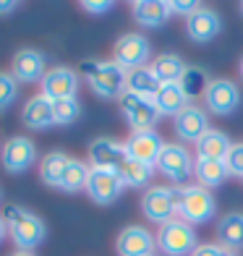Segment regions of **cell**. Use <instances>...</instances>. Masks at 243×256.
<instances>
[{
    "mask_svg": "<svg viewBox=\"0 0 243 256\" xmlns=\"http://www.w3.org/2000/svg\"><path fill=\"white\" fill-rule=\"evenodd\" d=\"M3 220L8 225V236L14 238V243L18 246V251H32L48 238V228H44L42 217H37L29 209L18 206V204H8Z\"/></svg>",
    "mask_w": 243,
    "mask_h": 256,
    "instance_id": "6da1fadb",
    "label": "cell"
},
{
    "mask_svg": "<svg viewBox=\"0 0 243 256\" xmlns=\"http://www.w3.org/2000/svg\"><path fill=\"white\" fill-rule=\"evenodd\" d=\"M81 74L89 81L92 92L102 100H118L126 92V78L128 71L120 68L115 60H84Z\"/></svg>",
    "mask_w": 243,
    "mask_h": 256,
    "instance_id": "7a4b0ae2",
    "label": "cell"
},
{
    "mask_svg": "<svg viewBox=\"0 0 243 256\" xmlns=\"http://www.w3.org/2000/svg\"><path fill=\"white\" fill-rule=\"evenodd\" d=\"M178 202V220L188 225H204L210 222L217 212V202L210 188L204 186H172Z\"/></svg>",
    "mask_w": 243,
    "mask_h": 256,
    "instance_id": "3957f363",
    "label": "cell"
},
{
    "mask_svg": "<svg viewBox=\"0 0 243 256\" xmlns=\"http://www.w3.org/2000/svg\"><path fill=\"white\" fill-rule=\"evenodd\" d=\"M196 246H199V240H196L194 225L183 222L178 217L162 225L157 232V248L165 256H191Z\"/></svg>",
    "mask_w": 243,
    "mask_h": 256,
    "instance_id": "277c9868",
    "label": "cell"
},
{
    "mask_svg": "<svg viewBox=\"0 0 243 256\" xmlns=\"http://www.w3.org/2000/svg\"><path fill=\"white\" fill-rule=\"evenodd\" d=\"M142 212L149 222L154 225H168L170 220H176L178 214V202H176V191L168 186H152L146 188L142 196Z\"/></svg>",
    "mask_w": 243,
    "mask_h": 256,
    "instance_id": "5b68a950",
    "label": "cell"
},
{
    "mask_svg": "<svg viewBox=\"0 0 243 256\" xmlns=\"http://www.w3.org/2000/svg\"><path fill=\"white\" fill-rule=\"evenodd\" d=\"M118 104H120L123 118L128 120V126L134 128V131H152V128L157 126V120H160V110H157L154 100L123 92V94L118 97Z\"/></svg>",
    "mask_w": 243,
    "mask_h": 256,
    "instance_id": "8992f818",
    "label": "cell"
},
{
    "mask_svg": "<svg viewBox=\"0 0 243 256\" xmlns=\"http://www.w3.org/2000/svg\"><path fill=\"white\" fill-rule=\"evenodd\" d=\"M154 170H160L162 176L172 180L176 186H183L194 176V157L183 144H165Z\"/></svg>",
    "mask_w": 243,
    "mask_h": 256,
    "instance_id": "52a82bcc",
    "label": "cell"
},
{
    "mask_svg": "<svg viewBox=\"0 0 243 256\" xmlns=\"http://www.w3.org/2000/svg\"><path fill=\"white\" fill-rule=\"evenodd\" d=\"M42 86V97H48L50 102L58 100H76L78 94V74L68 66H55L48 68L44 78L40 81Z\"/></svg>",
    "mask_w": 243,
    "mask_h": 256,
    "instance_id": "ba28073f",
    "label": "cell"
},
{
    "mask_svg": "<svg viewBox=\"0 0 243 256\" xmlns=\"http://www.w3.org/2000/svg\"><path fill=\"white\" fill-rule=\"evenodd\" d=\"M123 180L118 176V170H105V168H92L89 180H86V194L94 204L108 206L123 194Z\"/></svg>",
    "mask_w": 243,
    "mask_h": 256,
    "instance_id": "9c48e42d",
    "label": "cell"
},
{
    "mask_svg": "<svg viewBox=\"0 0 243 256\" xmlns=\"http://www.w3.org/2000/svg\"><path fill=\"white\" fill-rule=\"evenodd\" d=\"M204 102L214 115H233L240 104V89L230 78H212L204 92Z\"/></svg>",
    "mask_w": 243,
    "mask_h": 256,
    "instance_id": "30bf717a",
    "label": "cell"
},
{
    "mask_svg": "<svg viewBox=\"0 0 243 256\" xmlns=\"http://www.w3.org/2000/svg\"><path fill=\"white\" fill-rule=\"evenodd\" d=\"M149 55H152V44H149L146 37H142V34H123V37L115 42V58L112 60L120 68H126V71H136V68H144Z\"/></svg>",
    "mask_w": 243,
    "mask_h": 256,
    "instance_id": "8fae6325",
    "label": "cell"
},
{
    "mask_svg": "<svg viewBox=\"0 0 243 256\" xmlns=\"http://www.w3.org/2000/svg\"><path fill=\"white\" fill-rule=\"evenodd\" d=\"M165 149V138H162L154 128L152 131H134L126 138V157L144 162V165H157V160Z\"/></svg>",
    "mask_w": 243,
    "mask_h": 256,
    "instance_id": "7c38bea8",
    "label": "cell"
},
{
    "mask_svg": "<svg viewBox=\"0 0 243 256\" xmlns=\"http://www.w3.org/2000/svg\"><path fill=\"white\" fill-rule=\"evenodd\" d=\"M154 248H157V236H152L142 225L123 228L115 238L118 256H154Z\"/></svg>",
    "mask_w": 243,
    "mask_h": 256,
    "instance_id": "4fadbf2b",
    "label": "cell"
},
{
    "mask_svg": "<svg viewBox=\"0 0 243 256\" xmlns=\"http://www.w3.org/2000/svg\"><path fill=\"white\" fill-rule=\"evenodd\" d=\"M0 162L8 172H26L37 162V144L26 136L8 138L3 152H0Z\"/></svg>",
    "mask_w": 243,
    "mask_h": 256,
    "instance_id": "5bb4252c",
    "label": "cell"
},
{
    "mask_svg": "<svg viewBox=\"0 0 243 256\" xmlns=\"http://www.w3.org/2000/svg\"><path fill=\"white\" fill-rule=\"evenodd\" d=\"M89 162L92 168H105V170H118L126 162V142L118 138L100 136L89 144Z\"/></svg>",
    "mask_w": 243,
    "mask_h": 256,
    "instance_id": "9a60e30c",
    "label": "cell"
},
{
    "mask_svg": "<svg viewBox=\"0 0 243 256\" xmlns=\"http://www.w3.org/2000/svg\"><path fill=\"white\" fill-rule=\"evenodd\" d=\"M44 74H48V66H44V55L40 50L24 48L14 55V60H10V76L16 81L34 84V81H42Z\"/></svg>",
    "mask_w": 243,
    "mask_h": 256,
    "instance_id": "2e32d148",
    "label": "cell"
},
{
    "mask_svg": "<svg viewBox=\"0 0 243 256\" xmlns=\"http://www.w3.org/2000/svg\"><path fill=\"white\" fill-rule=\"evenodd\" d=\"M222 32V18L220 14H214L212 8H199L186 18V34L194 40V42H212L217 34Z\"/></svg>",
    "mask_w": 243,
    "mask_h": 256,
    "instance_id": "e0dca14e",
    "label": "cell"
},
{
    "mask_svg": "<svg viewBox=\"0 0 243 256\" xmlns=\"http://www.w3.org/2000/svg\"><path fill=\"white\" fill-rule=\"evenodd\" d=\"M176 136L180 142H199V138L210 131V118H206V112L202 108H196V104H188L186 110H180L176 115Z\"/></svg>",
    "mask_w": 243,
    "mask_h": 256,
    "instance_id": "ac0fdd59",
    "label": "cell"
},
{
    "mask_svg": "<svg viewBox=\"0 0 243 256\" xmlns=\"http://www.w3.org/2000/svg\"><path fill=\"white\" fill-rule=\"evenodd\" d=\"M21 123H24L26 128H32V131H44V128L55 126L52 120V102L48 97H29L24 102V108H21Z\"/></svg>",
    "mask_w": 243,
    "mask_h": 256,
    "instance_id": "d6986e66",
    "label": "cell"
},
{
    "mask_svg": "<svg viewBox=\"0 0 243 256\" xmlns=\"http://www.w3.org/2000/svg\"><path fill=\"white\" fill-rule=\"evenodd\" d=\"M131 14H134L136 24L146 26V29H157L172 16L170 6L165 3V0H136V3L131 6Z\"/></svg>",
    "mask_w": 243,
    "mask_h": 256,
    "instance_id": "ffe728a7",
    "label": "cell"
},
{
    "mask_svg": "<svg viewBox=\"0 0 243 256\" xmlns=\"http://www.w3.org/2000/svg\"><path fill=\"white\" fill-rule=\"evenodd\" d=\"M149 68H152V74H154V78L160 81V84H178L188 66L183 63L180 55L168 52V55H157Z\"/></svg>",
    "mask_w": 243,
    "mask_h": 256,
    "instance_id": "44dd1931",
    "label": "cell"
},
{
    "mask_svg": "<svg viewBox=\"0 0 243 256\" xmlns=\"http://www.w3.org/2000/svg\"><path fill=\"white\" fill-rule=\"evenodd\" d=\"M194 176H196V180H199V186H204V188H214V186L222 183L230 172H228V165L222 160L196 157L194 160Z\"/></svg>",
    "mask_w": 243,
    "mask_h": 256,
    "instance_id": "7402d4cb",
    "label": "cell"
},
{
    "mask_svg": "<svg viewBox=\"0 0 243 256\" xmlns=\"http://www.w3.org/2000/svg\"><path fill=\"white\" fill-rule=\"evenodd\" d=\"M154 104H157L160 115H172V118H176V115L180 110H186L191 102H188L186 94H183L180 84H162L160 92L154 94Z\"/></svg>",
    "mask_w": 243,
    "mask_h": 256,
    "instance_id": "603a6c76",
    "label": "cell"
},
{
    "mask_svg": "<svg viewBox=\"0 0 243 256\" xmlns=\"http://www.w3.org/2000/svg\"><path fill=\"white\" fill-rule=\"evenodd\" d=\"M230 146H233V142L222 134L217 131V128H210L199 142H196V152H199V157H206V160H222L228 157Z\"/></svg>",
    "mask_w": 243,
    "mask_h": 256,
    "instance_id": "cb8c5ba5",
    "label": "cell"
},
{
    "mask_svg": "<svg viewBox=\"0 0 243 256\" xmlns=\"http://www.w3.org/2000/svg\"><path fill=\"white\" fill-rule=\"evenodd\" d=\"M89 170H92V165H86V162L71 157V160H68V165H66V170H63V178H60V183H58V188L66 191V194L86 191Z\"/></svg>",
    "mask_w": 243,
    "mask_h": 256,
    "instance_id": "d4e9b609",
    "label": "cell"
},
{
    "mask_svg": "<svg viewBox=\"0 0 243 256\" xmlns=\"http://www.w3.org/2000/svg\"><path fill=\"white\" fill-rule=\"evenodd\" d=\"M160 81L154 78L152 68H136V71H128V78H126V92L138 97H146V100H154V94L160 92Z\"/></svg>",
    "mask_w": 243,
    "mask_h": 256,
    "instance_id": "484cf974",
    "label": "cell"
},
{
    "mask_svg": "<svg viewBox=\"0 0 243 256\" xmlns=\"http://www.w3.org/2000/svg\"><path fill=\"white\" fill-rule=\"evenodd\" d=\"M217 238L225 248H240L243 246V214L230 212L217 222Z\"/></svg>",
    "mask_w": 243,
    "mask_h": 256,
    "instance_id": "4316f807",
    "label": "cell"
},
{
    "mask_svg": "<svg viewBox=\"0 0 243 256\" xmlns=\"http://www.w3.org/2000/svg\"><path fill=\"white\" fill-rule=\"evenodd\" d=\"M118 176L123 180V186L128 188H144V186L152 183V176H154V168L152 165H144V162H136V160H128L118 168Z\"/></svg>",
    "mask_w": 243,
    "mask_h": 256,
    "instance_id": "83f0119b",
    "label": "cell"
},
{
    "mask_svg": "<svg viewBox=\"0 0 243 256\" xmlns=\"http://www.w3.org/2000/svg\"><path fill=\"white\" fill-rule=\"evenodd\" d=\"M68 160H71V157L63 154V152H48V154H44L42 162H40V178H42V183L58 188V183H60V178H63V170L68 165Z\"/></svg>",
    "mask_w": 243,
    "mask_h": 256,
    "instance_id": "f1b7e54d",
    "label": "cell"
},
{
    "mask_svg": "<svg viewBox=\"0 0 243 256\" xmlns=\"http://www.w3.org/2000/svg\"><path fill=\"white\" fill-rule=\"evenodd\" d=\"M210 74L204 71V68H199V66H188L186 68V74L180 76V89H183V94L188 97V102L191 100H196V97H204V92H206V86H210Z\"/></svg>",
    "mask_w": 243,
    "mask_h": 256,
    "instance_id": "f546056e",
    "label": "cell"
},
{
    "mask_svg": "<svg viewBox=\"0 0 243 256\" xmlns=\"http://www.w3.org/2000/svg\"><path fill=\"white\" fill-rule=\"evenodd\" d=\"M78 115H81L78 100H58V102H52V120H55V126H71L74 120H78Z\"/></svg>",
    "mask_w": 243,
    "mask_h": 256,
    "instance_id": "4dcf8cb0",
    "label": "cell"
},
{
    "mask_svg": "<svg viewBox=\"0 0 243 256\" xmlns=\"http://www.w3.org/2000/svg\"><path fill=\"white\" fill-rule=\"evenodd\" d=\"M16 97H18V81L10 74L0 71V112L8 110L16 102Z\"/></svg>",
    "mask_w": 243,
    "mask_h": 256,
    "instance_id": "1f68e13d",
    "label": "cell"
},
{
    "mask_svg": "<svg viewBox=\"0 0 243 256\" xmlns=\"http://www.w3.org/2000/svg\"><path fill=\"white\" fill-rule=\"evenodd\" d=\"M225 165H228L230 176L243 178V142H238V144L230 146V152H228V157H225Z\"/></svg>",
    "mask_w": 243,
    "mask_h": 256,
    "instance_id": "d6a6232c",
    "label": "cell"
},
{
    "mask_svg": "<svg viewBox=\"0 0 243 256\" xmlns=\"http://www.w3.org/2000/svg\"><path fill=\"white\" fill-rule=\"evenodd\" d=\"M170 6V14H183V16H191L194 10H199L202 8V3H196V0H172V3H168Z\"/></svg>",
    "mask_w": 243,
    "mask_h": 256,
    "instance_id": "836d02e7",
    "label": "cell"
},
{
    "mask_svg": "<svg viewBox=\"0 0 243 256\" xmlns=\"http://www.w3.org/2000/svg\"><path fill=\"white\" fill-rule=\"evenodd\" d=\"M81 8H84L86 14H92V16H100V14H108V10H112V0H84V3H81Z\"/></svg>",
    "mask_w": 243,
    "mask_h": 256,
    "instance_id": "e575fe53",
    "label": "cell"
},
{
    "mask_svg": "<svg viewBox=\"0 0 243 256\" xmlns=\"http://www.w3.org/2000/svg\"><path fill=\"white\" fill-rule=\"evenodd\" d=\"M230 251L225 246H217V243H202V246H196L191 256H228Z\"/></svg>",
    "mask_w": 243,
    "mask_h": 256,
    "instance_id": "d590c367",
    "label": "cell"
},
{
    "mask_svg": "<svg viewBox=\"0 0 243 256\" xmlns=\"http://www.w3.org/2000/svg\"><path fill=\"white\" fill-rule=\"evenodd\" d=\"M18 8L16 0H0V16H6V14H14V10Z\"/></svg>",
    "mask_w": 243,
    "mask_h": 256,
    "instance_id": "8d00e7d4",
    "label": "cell"
},
{
    "mask_svg": "<svg viewBox=\"0 0 243 256\" xmlns=\"http://www.w3.org/2000/svg\"><path fill=\"white\" fill-rule=\"evenodd\" d=\"M6 236H8V225H6V220L0 217V243L6 240Z\"/></svg>",
    "mask_w": 243,
    "mask_h": 256,
    "instance_id": "74e56055",
    "label": "cell"
},
{
    "mask_svg": "<svg viewBox=\"0 0 243 256\" xmlns=\"http://www.w3.org/2000/svg\"><path fill=\"white\" fill-rule=\"evenodd\" d=\"M14 256H34V254H32V251H16Z\"/></svg>",
    "mask_w": 243,
    "mask_h": 256,
    "instance_id": "f35d334b",
    "label": "cell"
},
{
    "mask_svg": "<svg viewBox=\"0 0 243 256\" xmlns=\"http://www.w3.org/2000/svg\"><path fill=\"white\" fill-rule=\"evenodd\" d=\"M238 71H240V78H243V58H240V66H238Z\"/></svg>",
    "mask_w": 243,
    "mask_h": 256,
    "instance_id": "ab89813d",
    "label": "cell"
},
{
    "mask_svg": "<svg viewBox=\"0 0 243 256\" xmlns=\"http://www.w3.org/2000/svg\"><path fill=\"white\" fill-rule=\"evenodd\" d=\"M240 14H243V3H240Z\"/></svg>",
    "mask_w": 243,
    "mask_h": 256,
    "instance_id": "60d3db41",
    "label": "cell"
},
{
    "mask_svg": "<svg viewBox=\"0 0 243 256\" xmlns=\"http://www.w3.org/2000/svg\"><path fill=\"white\" fill-rule=\"evenodd\" d=\"M228 256H236V254H228Z\"/></svg>",
    "mask_w": 243,
    "mask_h": 256,
    "instance_id": "b9f144b4",
    "label": "cell"
}]
</instances>
